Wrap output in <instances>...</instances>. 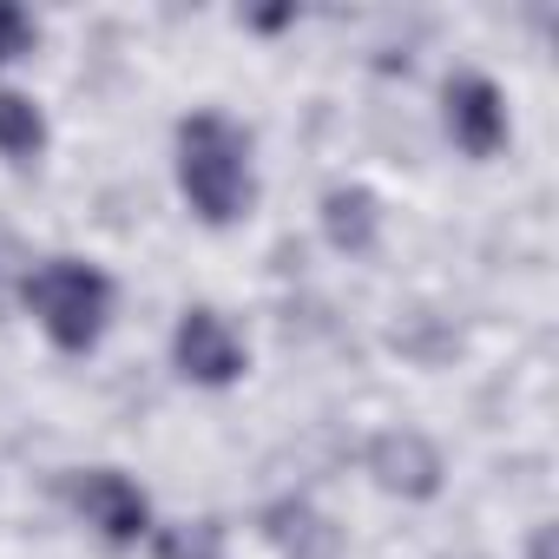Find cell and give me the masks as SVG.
Returning a JSON list of instances; mask_svg holds the SVG:
<instances>
[{
	"mask_svg": "<svg viewBox=\"0 0 559 559\" xmlns=\"http://www.w3.org/2000/svg\"><path fill=\"white\" fill-rule=\"evenodd\" d=\"M263 539L284 552V559H336V546H343V533L310 500H276L263 513Z\"/></svg>",
	"mask_w": 559,
	"mask_h": 559,
	"instance_id": "7",
	"label": "cell"
},
{
	"mask_svg": "<svg viewBox=\"0 0 559 559\" xmlns=\"http://www.w3.org/2000/svg\"><path fill=\"white\" fill-rule=\"evenodd\" d=\"M178 191L185 204L224 230L250 211L257 198V178H250V139L224 119V112H191L178 119Z\"/></svg>",
	"mask_w": 559,
	"mask_h": 559,
	"instance_id": "1",
	"label": "cell"
},
{
	"mask_svg": "<svg viewBox=\"0 0 559 559\" xmlns=\"http://www.w3.org/2000/svg\"><path fill=\"white\" fill-rule=\"evenodd\" d=\"M152 559H224V526L217 520H178L152 533Z\"/></svg>",
	"mask_w": 559,
	"mask_h": 559,
	"instance_id": "10",
	"label": "cell"
},
{
	"mask_svg": "<svg viewBox=\"0 0 559 559\" xmlns=\"http://www.w3.org/2000/svg\"><path fill=\"white\" fill-rule=\"evenodd\" d=\"M47 152V119L27 93H8L0 86V158H14V165H34Z\"/></svg>",
	"mask_w": 559,
	"mask_h": 559,
	"instance_id": "9",
	"label": "cell"
},
{
	"mask_svg": "<svg viewBox=\"0 0 559 559\" xmlns=\"http://www.w3.org/2000/svg\"><path fill=\"white\" fill-rule=\"evenodd\" d=\"M171 362H178V376L185 382H198V389H230L237 376H243V343H237V330L217 317V310H185L178 317V330H171Z\"/></svg>",
	"mask_w": 559,
	"mask_h": 559,
	"instance_id": "4",
	"label": "cell"
},
{
	"mask_svg": "<svg viewBox=\"0 0 559 559\" xmlns=\"http://www.w3.org/2000/svg\"><path fill=\"white\" fill-rule=\"evenodd\" d=\"M441 119H448V139L467 158H493L507 145V99L487 73H454L441 86Z\"/></svg>",
	"mask_w": 559,
	"mask_h": 559,
	"instance_id": "5",
	"label": "cell"
},
{
	"mask_svg": "<svg viewBox=\"0 0 559 559\" xmlns=\"http://www.w3.org/2000/svg\"><path fill=\"white\" fill-rule=\"evenodd\" d=\"M323 237H330L343 257H369L376 237H382V204H376V191H362V185H330V191H323Z\"/></svg>",
	"mask_w": 559,
	"mask_h": 559,
	"instance_id": "8",
	"label": "cell"
},
{
	"mask_svg": "<svg viewBox=\"0 0 559 559\" xmlns=\"http://www.w3.org/2000/svg\"><path fill=\"white\" fill-rule=\"evenodd\" d=\"M73 507L86 513V526L99 533V539H112V546H139L145 533H152V500H145V487L132 480V474H119V467H86V474H73Z\"/></svg>",
	"mask_w": 559,
	"mask_h": 559,
	"instance_id": "3",
	"label": "cell"
},
{
	"mask_svg": "<svg viewBox=\"0 0 559 559\" xmlns=\"http://www.w3.org/2000/svg\"><path fill=\"white\" fill-rule=\"evenodd\" d=\"M21 53H34V21L14 8V0H0V67L21 60Z\"/></svg>",
	"mask_w": 559,
	"mask_h": 559,
	"instance_id": "11",
	"label": "cell"
},
{
	"mask_svg": "<svg viewBox=\"0 0 559 559\" xmlns=\"http://www.w3.org/2000/svg\"><path fill=\"white\" fill-rule=\"evenodd\" d=\"M369 474L402 500H428L441 493V448L421 428H389L369 441Z\"/></svg>",
	"mask_w": 559,
	"mask_h": 559,
	"instance_id": "6",
	"label": "cell"
},
{
	"mask_svg": "<svg viewBox=\"0 0 559 559\" xmlns=\"http://www.w3.org/2000/svg\"><path fill=\"white\" fill-rule=\"evenodd\" d=\"M21 297L40 317V330L53 336V349L86 356L112 317V276L99 263H80V257H47L40 270L21 276Z\"/></svg>",
	"mask_w": 559,
	"mask_h": 559,
	"instance_id": "2",
	"label": "cell"
},
{
	"mask_svg": "<svg viewBox=\"0 0 559 559\" xmlns=\"http://www.w3.org/2000/svg\"><path fill=\"white\" fill-rule=\"evenodd\" d=\"M526 559H552V526H533V539H526Z\"/></svg>",
	"mask_w": 559,
	"mask_h": 559,
	"instance_id": "12",
	"label": "cell"
}]
</instances>
